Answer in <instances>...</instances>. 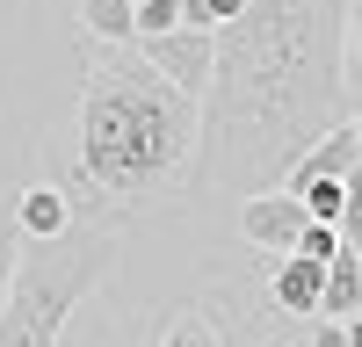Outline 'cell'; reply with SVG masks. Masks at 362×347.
I'll use <instances>...</instances> for the list:
<instances>
[{
	"label": "cell",
	"instance_id": "6da1fadb",
	"mask_svg": "<svg viewBox=\"0 0 362 347\" xmlns=\"http://www.w3.org/2000/svg\"><path fill=\"white\" fill-rule=\"evenodd\" d=\"M348 0H247L218 29L196 174L210 195H268L312 145L348 123Z\"/></svg>",
	"mask_w": 362,
	"mask_h": 347
},
{
	"label": "cell",
	"instance_id": "7a4b0ae2",
	"mask_svg": "<svg viewBox=\"0 0 362 347\" xmlns=\"http://www.w3.org/2000/svg\"><path fill=\"white\" fill-rule=\"evenodd\" d=\"M261 275L218 246L189 260L153 253L145 268L116 260V275L66 318L58 347H297L261 297Z\"/></svg>",
	"mask_w": 362,
	"mask_h": 347
},
{
	"label": "cell",
	"instance_id": "3957f363",
	"mask_svg": "<svg viewBox=\"0 0 362 347\" xmlns=\"http://www.w3.org/2000/svg\"><path fill=\"white\" fill-rule=\"evenodd\" d=\"M203 102L167 87L131 44H87L80 73V159L73 181L102 202H160L189 188Z\"/></svg>",
	"mask_w": 362,
	"mask_h": 347
},
{
	"label": "cell",
	"instance_id": "277c9868",
	"mask_svg": "<svg viewBox=\"0 0 362 347\" xmlns=\"http://www.w3.org/2000/svg\"><path fill=\"white\" fill-rule=\"evenodd\" d=\"M116 260H124V224L116 217L66 224L58 239H22L15 282L0 297V347H58L66 318L116 275Z\"/></svg>",
	"mask_w": 362,
	"mask_h": 347
},
{
	"label": "cell",
	"instance_id": "5b68a950",
	"mask_svg": "<svg viewBox=\"0 0 362 347\" xmlns=\"http://www.w3.org/2000/svg\"><path fill=\"white\" fill-rule=\"evenodd\" d=\"M138 58H145L167 87H181L189 102H203V95H210V66H218V37H203V29H174V37L138 44Z\"/></svg>",
	"mask_w": 362,
	"mask_h": 347
},
{
	"label": "cell",
	"instance_id": "8992f818",
	"mask_svg": "<svg viewBox=\"0 0 362 347\" xmlns=\"http://www.w3.org/2000/svg\"><path fill=\"white\" fill-rule=\"evenodd\" d=\"M305 224H312V217H305V202L283 195V188H268V195H247V202H239V239H247L254 253H290Z\"/></svg>",
	"mask_w": 362,
	"mask_h": 347
},
{
	"label": "cell",
	"instance_id": "52a82bcc",
	"mask_svg": "<svg viewBox=\"0 0 362 347\" xmlns=\"http://www.w3.org/2000/svg\"><path fill=\"white\" fill-rule=\"evenodd\" d=\"M319 289H326V268L297 253H276V268L261 275V297L276 304V318H319Z\"/></svg>",
	"mask_w": 362,
	"mask_h": 347
},
{
	"label": "cell",
	"instance_id": "ba28073f",
	"mask_svg": "<svg viewBox=\"0 0 362 347\" xmlns=\"http://www.w3.org/2000/svg\"><path fill=\"white\" fill-rule=\"evenodd\" d=\"M362 166V145H355V130L348 123H334L305 159H297L290 174H283V195H297V188H319V181H348V174Z\"/></svg>",
	"mask_w": 362,
	"mask_h": 347
},
{
	"label": "cell",
	"instance_id": "9c48e42d",
	"mask_svg": "<svg viewBox=\"0 0 362 347\" xmlns=\"http://www.w3.org/2000/svg\"><path fill=\"white\" fill-rule=\"evenodd\" d=\"M66 224H73V195L58 188V181L15 188V231H22V239H58Z\"/></svg>",
	"mask_w": 362,
	"mask_h": 347
},
{
	"label": "cell",
	"instance_id": "30bf717a",
	"mask_svg": "<svg viewBox=\"0 0 362 347\" xmlns=\"http://www.w3.org/2000/svg\"><path fill=\"white\" fill-rule=\"evenodd\" d=\"M362 311V253L341 246L326 260V289H319V318H355Z\"/></svg>",
	"mask_w": 362,
	"mask_h": 347
},
{
	"label": "cell",
	"instance_id": "8fae6325",
	"mask_svg": "<svg viewBox=\"0 0 362 347\" xmlns=\"http://www.w3.org/2000/svg\"><path fill=\"white\" fill-rule=\"evenodd\" d=\"M131 8H138V0H80L87 44H131Z\"/></svg>",
	"mask_w": 362,
	"mask_h": 347
},
{
	"label": "cell",
	"instance_id": "7c38bea8",
	"mask_svg": "<svg viewBox=\"0 0 362 347\" xmlns=\"http://www.w3.org/2000/svg\"><path fill=\"white\" fill-rule=\"evenodd\" d=\"M334 231H341V246H355V253H362V166L341 181V224H334Z\"/></svg>",
	"mask_w": 362,
	"mask_h": 347
},
{
	"label": "cell",
	"instance_id": "4fadbf2b",
	"mask_svg": "<svg viewBox=\"0 0 362 347\" xmlns=\"http://www.w3.org/2000/svg\"><path fill=\"white\" fill-rule=\"evenodd\" d=\"M15 260H22V231H15V195H0V297L15 282Z\"/></svg>",
	"mask_w": 362,
	"mask_h": 347
},
{
	"label": "cell",
	"instance_id": "5bb4252c",
	"mask_svg": "<svg viewBox=\"0 0 362 347\" xmlns=\"http://www.w3.org/2000/svg\"><path fill=\"white\" fill-rule=\"evenodd\" d=\"M297 260H319V268H326V260H334L341 253V231L334 224H305V231H297V246H290Z\"/></svg>",
	"mask_w": 362,
	"mask_h": 347
},
{
	"label": "cell",
	"instance_id": "9a60e30c",
	"mask_svg": "<svg viewBox=\"0 0 362 347\" xmlns=\"http://www.w3.org/2000/svg\"><path fill=\"white\" fill-rule=\"evenodd\" d=\"M341 80H348V95H362V8H355V22H348V44H341Z\"/></svg>",
	"mask_w": 362,
	"mask_h": 347
},
{
	"label": "cell",
	"instance_id": "2e32d148",
	"mask_svg": "<svg viewBox=\"0 0 362 347\" xmlns=\"http://www.w3.org/2000/svg\"><path fill=\"white\" fill-rule=\"evenodd\" d=\"M305 347H348V326H341V318H312V340Z\"/></svg>",
	"mask_w": 362,
	"mask_h": 347
},
{
	"label": "cell",
	"instance_id": "e0dca14e",
	"mask_svg": "<svg viewBox=\"0 0 362 347\" xmlns=\"http://www.w3.org/2000/svg\"><path fill=\"white\" fill-rule=\"evenodd\" d=\"M341 326H348V347H362V311H355V318H341Z\"/></svg>",
	"mask_w": 362,
	"mask_h": 347
},
{
	"label": "cell",
	"instance_id": "ac0fdd59",
	"mask_svg": "<svg viewBox=\"0 0 362 347\" xmlns=\"http://www.w3.org/2000/svg\"><path fill=\"white\" fill-rule=\"evenodd\" d=\"M348 130H355V145H362V109H355V116H348Z\"/></svg>",
	"mask_w": 362,
	"mask_h": 347
}]
</instances>
